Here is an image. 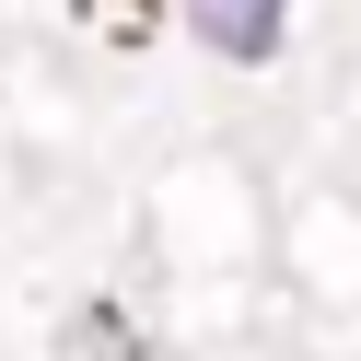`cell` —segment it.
I'll return each mask as SVG.
<instances>
[{"mask_svg":"<svg viewBox=\"0 0 361 361\" xmlns=\"http://www.w3.org/2000/svg\"><path fill=\"white\" fill-rule=\"evenodd\" d=\"M198 35L221 59H268L280 47V0H198Z\"/></svg>","mask_w":361,"mask_h":361,"instance_id":"obj_1","label":"cell"}]
</instances>
